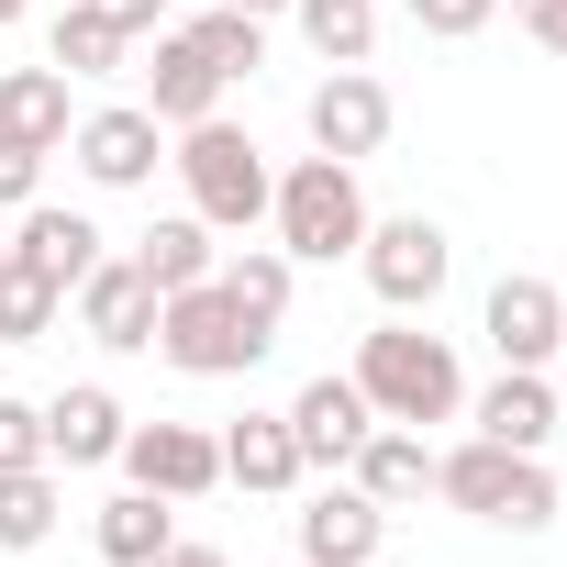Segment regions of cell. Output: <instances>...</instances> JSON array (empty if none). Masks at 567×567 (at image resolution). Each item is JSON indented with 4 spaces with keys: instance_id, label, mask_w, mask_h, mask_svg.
I'll list each match as a JSON object with an SVG mask.
<instances>
[{
    "instance_id": "obj_22",
    "label": "cell",
    "mask_w": 567,
    "mask_h": 567,
    "mask_svg": "<svg viewBox=\"0 0 567 567\" xmlns=\"http://www.w3.org/2000/svg\"><path fill=\"white\" fill-rule=\"evenodd\" d=\"M0 134H23V145H68V68H0Z\"/></svg>"
},
{
    "instance_id": "obj_25",
    "label": "cell",
    "mask_w": 567,
    "mask_h": 567,
    "mask_svg": "<svg viewBox=\"0 0 567 567\" xmlns=\"http://www.w3.org/2000/svg\"><path fill=\"white\" fill-rule=\"evenodd\" d=\"M290 12H301L323 68H368L379 56V0H290Z\"/></svg>"
},
{
    "instance_id": "obj_34",
    "label": "cell",
    "mask_w": 567,
    "mask_h": 567,
    "mask_svg": "<svg viewBox=\"0 0 567 567\" xmlns=\"http://www.w3.org/2000/svg\"><path fill=\"white\" fill-rule=\"evenodd\" d=\"M156 567H223V545H189V534H167V556Z\"/></svg>"
},
{
    "instance_id": "obj_21",
    "label": "cell",
    "mask_w": 567,
    "mask_h": 567,
    "mask_svg": "<svg viewBox=\"0 0 567 567\" xmlns=\"http://www.w3.org/2000/svg\"><path fill=\"white\" fill-rule=\"evenodd\" d=\"M212 256H223V245H212V223H200V212H167V223H145V234H134V267H145V290H156V301H167V290H200Z\"/></svg>"
},
{
    "instance_id": "obj_37",
    "label": "cell",
    "mask_w": 567,
    "mask_h": 567,
    "mask_svg": "<svg viewBox=\"0 0 567 567\" xmlns=\"http://www.w3.org/2000/svg\"><path fill=\"white\" fill-rule=\"evenodd\" d=\"M0 267H12V234H0Z\"/></svg>"
},
{
    "instance_id": "obj_9",
    "label": "cell",
    "mask_w": 567,
    "mask_h": 567,
    "mask_svg": "<svg viewBox=\"0 0 567 567\" xmlns=\"http://www.w3.org/2000/svg\"><path fill=\"white\" fill-rule=\"evenodd\" d=\"M68 156H79L90 189H145L156 156H167V123H156L145 101H112V112H90V123L68 134Z\"/></svg>"
},
{
    "instance_id": "obj_8",
    "label": "cell",
    "mask_w": 567,
    "mask_h": 567,
    "mask_svg": "<svg viewBox=\"0 0 567 567\" xmlns=\"http://www.w3.org/2000/svg\"><path fill=\"white\" fill-rule=\"evenodd\" d=\"M301 123H312V156H346V167H368V156L390 145V123H401V112H390V90H379L368 68H334V79L301 101Z\"/></svg>"
},
{
    "instance_id": "obj_24",
    "label": "cell",
    "mask_w": 567,
    "mask_h": 567,
    "mask_svg": "<svg viewBox=\"0 0 567 567\" xmlns=\"http://www.w3.org/2000/svg\"><path fill=\"white\" fill-rule=\"evenodd\" d=\"M56 512H68L56 467H0V556H34L56 534Z\"/></svg>"
},
{
    "instance_id": "obj_1",
    "label": "cell",
    "mask_w": 567,
    "mask_h": 567,
    "mask_svg": "<svg viewBox=\"0 0 567 567\" xmlns=\"http://www.w3.org/2000/svg\"><path fill=\"white\" fill-rule=\"evenodd\" d=\"M346 379L368 390L379 423H456V412H467V368H456V346L423 334L412 312H390L379 334H357V368H346Z\"/></svg>"
},
{
    "instance_id": "obj_10",
    "label": "cell",
    "mask_w": 567,
    "mask_h": 567,
    "mask_svg": "<svg viewBox=\"0 0 567 567\" xmlns=\"http://www.w3.org/2000/svg\"><path fill=\"white\" fill-rule=\"evenodd\" d=\"M68 301H79V334H90L101 357H145V346H156V290H145L134 256H101Z\"/></svg>"
},
{
    "instance_id": "obj_26",
    "label": "cell",
    "mask_w": 567,
    "mask_h": 567,
    "mask_svg": "<svg viewBox=\"0 0 567 567\" xmlns=\"http://www.w3.org/2000/svg\"><path fill=\"white\" fill-rule=\"evenodd\" d=\"M123 56H134V34H112L101 12H79V0L56 12V34H45V68H68V79H112Z\"/></svg>"
},
{
    "instance_id": "obj_32",
    "label": "cell",
    "mask_w": 567,
    "mask_h": 567,
    "mask_svg": "<svg viewBox=\"0 0 567 567\" xmlns=\"http://www.w3.org/2000/svg\"><path fill=\"white\" fill-rule=\"evenodd\" d=\"M79 12H101L112 34H167V0H79Z\"/></svg>"
},
{
    "instance_id": "obj_19",
    "label": "cell",
    "mask_w": 567,
    "mask_h": 567,
    "mask_svg": "<svg viewBox=\"0 0 567 567\" xmlns=\"http://www.w3.org/2000/svg\"><path fill=\"white\" fill-rule=\"evenodd\" d=\"M223 478H234V489H256V501L301 489L312 467H301V445H290V412H245V423L223 434Z\"/></svg>"
},
{
    "instance_id": "obj_6",
    "label": "cell",
    "mask_w": 567,
    "mask_h": 567,
    "mask_svg": "<svg viewBox=\"0 0 567 567\" xmlns=\"http://www.w3.org/2000/svg\"><path fill=\"white\" fill-rule=\"evenodd\" d=\"M357 267H368L379 312H434V301H445V278H456V245H445V223H434V212H390V223L368 212Z\"/></svg>"
},
{
    "instance_id": "obj_4",
    "label": "cell",
    "mask_w": 567,
    "mask_h": 567,
    "mask_svg": "<svg viewBox=\"0 0 567 567\" xmlns=\"http://www.w3.org/2000/svg\"><path fill=\"white\" fill-rule=\"evenodd\" d=\"M267 223H278V256H290V267H334V256L368 245V189H357L346 156H301L290 178L267 189Z\"/></svg>"
},
{
    "instance_id": "obj_35",
    "label": "cell",
    "mask_w": 567,
    "mask_h": 567,
    "mask_svg": "<svg viewBox=\"0 0 567 567\" xmlns=\"http://www.w3.org/2000/svg\"><path fill=\"white\" fill-rule=\"evenodd\" d=\"M223 12H245V23H278V12H290V0H223Z\"/></svg>"
},
{
    "instance_id": "obj_36",
    "label": "cell",
    "mask_w": 567,
    "mask_h": 567,
    "mask_svg": "<svg viewBox=\"0 0 567 567\" xmlns=\"http://www.w3.org/2000/svg\"><path fill=\"white\" fill-rule=\"evenodd\" d=\"M12 23H23V0H0V34H12Z\"/></svg>"
},
{
    "instance_id": "obj_16",
    "label": "cell",
    "mask_w": 567,
    "mask_h": 567,
    "mask_svg": "<svg viewBox=\"0 0 567 567\" xmlns=\"http://www.w3.org/2000/svg\"><path fill=\"white\" fill-rule=\"evenodd\" d=\"M467 423H478L489 445H512V456H545V445H556V390H545V368H501V379L467 401Z\"/></svg>"
},
{
    "instance_id": "obj_23",
    "label": "cell",
    "mask_w": 567,
    "mask_h": 567,
    "mask_svg": "<svg viewBox=\"0 0 567 567\" xmlns=\"http://www.w3.org/2000/svg\"><path fill=\"white\" fill-rule=\"evenodd\" d=\"M101 567H156L167 556V534H178V501H156V489H123V501H101Z\"/></svg>"
},
{
    "instance_id": "obj_20",
    "label": "cell",
    "mask_w": 567,
    "mask_h": 567,
    "mask_svg": "<svg viewBox=\"0 0 567 567\" xmlns=\"http://www.w3.org/2000/svg\"><path fill=\"white\" fill-rule=\"evenodd\" d=\"M212 290L256 323V334H278L290 323V290H301V267L278 256V245H234V256H212Z\"/></svg>"
},
{
    "instance_id": "obj_27",
    "label": "cell",
    "mask_w": 567,
    "mask_h": 567,
    "mask_svg": "<svg viewBox=\"0 0 567 567\" xmlns=\"http://www.w3.org/2000/svg\"><path fill=\"white\" fill-rule=\"evenodd\" d=\"M68 312V290H45L34 267H0V346H45Z\"/></svg>"
},
{
    "instance_id": "obj_15",
    "label": "cell",
    "mask_w": 567,
    "mask_h": 567,
    "mask_svg": "<svg viewBox=\"0 0 567 567\" xmlns=\"http://www.w3.org/2000/svg\"><path fill=\"white\" fill-rule=\"evenodd\" d=\"M223 90H234V79H223V68L167 23V34H156V68H145V112L178 134V123H212V112H223Z\"/></svg>"
},
{
    "instance_id": "obj_3",
    "label": "cell",
    "mask_w": 567,
    "mask_h": 567,
    "mask_svg": "<svg viewBox=\"0 0 567 567\" xmlns=\"http://www.w3.org/2000/svg\"><path fill=\"white\" fill-rule=\"evenodd\" d=\"M434 501H456L467 523H501V534H545V523H556V467H545V456H512V445H489V434H467V445L434 456Z\"/></svg>"
},
{
    "instance_id": "obj_29",
    "label": "cell",
    "mask_w": 567,
    "mask_h": 567,
    "mask_svg": "<svg viewBox=\"0 0 567 567\" xmlns=\"http://www.w3.org/2000/svg\"><path fill=\"white\" fill-rule=\"evenodd\" d=\"M401 12H412V34L467 45V34H489V23H501V0H401Z\"/></svg>"
},
{
    "instance_id": "obj_39",
    "label": "cell",
    "mask_w": 567,
    "mask_h": 567,
    "mask_svg": "<svg viewBox=\"0 0 567 567\" xmlns=\"http://www.w3.org/2000/svg\"><path fill=\"white\" fill-rule=\"evenodd\" d=\"M290 567H301V556H290Z\"/></svg>"
},
{
    "instance_id": "obj_31",
    "label": "cell",
    "mask_w": 567,
    "mask_h": 567,
    "mask_svg": "<svg viewBox=\"0 0 567 567\" xmlns=\"http://www.w3.org/2000/svg\"><path fill=\"white\" fill-rule=\"evenodd\" d=\"M45 189V145H23V134H0V212H23Z\"/></svg>"
},
{
    "instance_id": "obj_28",
    "label": "cell",
    "mask_w": 567,
    "mask_h": 567,
    "mask_svg": "<svg viewBox=\"0 0 567 567\" xmlns=\"http://www.w3.org/2000/svg\"><path fill=\"white\" fill-rule=\"evenodd\" d=\"M178 34H189V45H200V56H212L223 79H256V68H267V23H245V12H223V0H212L200 23H178Z\"/></svg>"
},
{
    "instance_id": "obj_11",
    "label": "cell",
    "mask_w": 567,
    "mask_h": 567,
    "mask_svg": "<svg viewBox=\"0 0 567 567\" xmlns=\"http://www.w3.org/2000/svg\"><path fill=\"white\" fill-rule=\"evenodd\" d=\"M368 423H379V412H368V390H357V379H334V368L290 390V445H301V467H323V478H346V456L368 445Z\"/></svg>"
},
{
    "instance_id": "obj_12",
    "label": "cell",
    "mask_w": 567,
    "mask_h": 567,
    "mask_svg": "<svg viewBox=\"0 0 567 567\" xmlns=\"http://www.w3.org/2000/svg\"><path fill=\"white\" fill-rule=\"evenodd\" d=\"M478 334L501 346V368H545L556 334H567V290H556V278H534V267H512L501 290H489V312H478Z\"/></svg>"
},
{
    "instance_id": "obj_33",
    "label": "cell",
    "mask_w": 567,
    "mask_h": 567,
    "mask_svg": "<svg viewBox=\"0 0 567 567\" xmlns=\"http://www.w3.org/2000/svg\"><path fill=\"white\" fill-rule=\"evenodd\" d=\"M512 23H523L545 56H567V0H512Z\"/></svg>"
},
{
    "instance_id": "obj_5",
    "label": "cell",
    "mask_w": 567,
    "mask_h": 567,
    "mask_svg": "<svg viewBox=\"0 0 567 567\" xmlns=\"http://www.w3.org/2000/svg\"><path fill=\"white\" fill-rule=\"evenodd\" d=\"M267 346H278V334H256V323L212 290V278H200V290H167V301H156V357H167L178 379H245Z\"/></svg>"
},
{
    "instance_id": "obj_30",
    "label": "cell",
    "mask_w": 567,
    "mask_h": 567,
    "mask_svg": "<svg viewBox=\"0 0 567 567\" xmlns=\"http://www.w3.org/2000/svg\"><path fill=\"white\" fill-rule=\"evenodd\" d=\"M0 467H45V401L0 390Z\"/></svg>"
},
{
    "instance_id": "obj_38",
    "label": "cell",
    "mask_w": 567,
    "mask_h": 567,
    "mask_svg": "<svg viewBox=\"0 0 567 567\" xmlns=\"http://www.w3.org/2000/svg\"><path fill=\"white\" fill-rule=\"evenodd\" d=\"M556 357H567V334H556Z\"/></svg>"
},
{
    "instance_id": "obj_14",
    "label": "cell",
    "mask_w": 567,
    "mask_h": 567,
    "mask_svg": "<svg viewBox=\"0 0 567 567\" xmlns=\"http://www.w3.org/2000/svg\"><path fill=\"white\" fill-rule=\"evenodd\" d=\"M101 223L90 212H56V200H23V234H12V267H34L45 290H79V278L101 267Z\"/></svg>"
},
{
    "instance_id": "obj_7",
    "label": "cell",
    "mask_w": 567,
    "mask_h": 567,
    "mask_svg": "<svg viewBox=\"0 0 567 567\" xmlns=\"http://www.w3.org/2000/svg\"><path fill=\"white\" fill-rule=\"evenodd\" d=\"M123 478L156 489V501H200V489H223V434H200V423H123Z\"/></svg>"
},
{
    "instance_id": "obj_13",
    "label": "cell",
    "mask_w": 567,
    "mask_h": 567,
    "mask_svg": "<svg viewBox=\"0 0 567 567\" xmlns=\"http://www.w3.org/2000/svg\"><path fill=\"white\" fill-rule=\"evenodd\" d=\"M379 545H390V512L357 478H323L301 512V567H379Z\"/></svg>"
},
{
    "instance_id": "obj_18",
    "label": "cell",
    "mask_w": 567,
    "mask_h": 567,
    "mask_svg": "<svg viewBox=\"0 0 567 567\" xmlns=\"http://www.w3.org/2000/svg\"><path fill=\"white\" fill-rule=\"evenodd\" d=\"M346 478H357L379 512L423 501V489H434V445H423V423H368V445L346 456Z\"/></svg>"
},
{
    "instance_id": "obj_17",
    "label": "cell",
    "mask_w": 567,
    "mask_h": 567,
    "mask_svg": "<svg viewBox=\"0 0 567 567\" xmlns=\"http://www.w3.org/2000/svg\"><path fill=\"white\" fill-rule=\"evenodd\" d=\"M112 456H123V401L101 379L56 390L45 401V467H112Z\"/></svg>"
},
{
    "instance_id": "obj_2",
    "label": "cell",
    "mask_w": 567,
    "mask_h": 567,
    "mask_svg": "<svg viewBox=\"0 0 567 567\" xmlns=\"http://www.w3.org/2000/svg\"><path fill=\"white\" fill-rule=\"evenodd\" d=\"M178 189H189V212L212 223V234H256L267 223V189H278V167H267V145L245 134V123H178Z\"/></svg>"
}]
</instances>
